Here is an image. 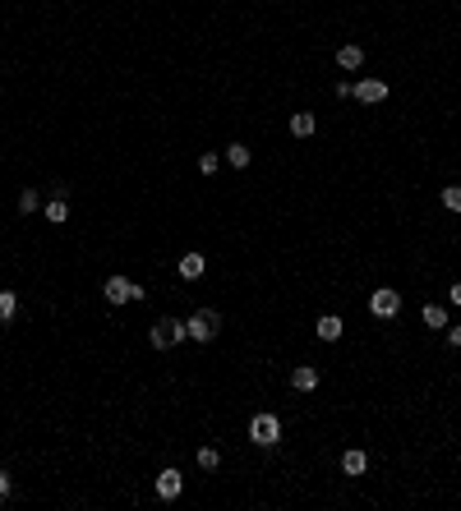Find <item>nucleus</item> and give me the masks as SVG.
<instances>
[{"mask_svg": "<svg viewBox=\"0 0 461 511\" xmlns=\"http://www.w3.org/2000/svg\"><path fill=\"white\" fill-rule=\"evenodd\" d=\"M452 304H457V309H461V282H457V286H452Z\"/></svg>", "mask_w": 461, "mask_h": 511, "instance_id": "obj_24", "label": "nucleus"}, {"mask_svg": "<svg viewBox=\"0 0 461 511\" xmlns=\"http://www.w3.org/2000/svg\"><path fill=\"white\" fill-rule=\"evenodd\" d=\"M5 498H10V474L0 470V502H5Z\"/></svg>", "mask_w": 461, "mask_h": 511, "instance_id": "obj_23", "label": "nucleus"}, {"mask_svg": "<svg viewBox=\"0 0 461 511\" xmlns=\"http://www.w3.org/2000/svg\"><path fill=\"white\" fill-rule=\"evenodd\" d=\"M369 313L374 318H397L401 313V295L392 291V286H378V291L369 295Z\"/></svg>", "mask_w": 461, "mask_h": 511, "instance_id": "obj_5", "label": "nucleus"}, {"mask_svg": "<svg viewBox=\"0 0 461 511\" xmlns=\"http://www.w3.org/2000/svg\"><path fill=\"white\" fill-rule=\"evenodd\" d=\"M314 129H319V120H314L309 111H295V115H291V134H295V139H309Z\"/></svg>", "mask_w": 461, "mask_h": 511, "instance_id": "obj_13", "label": "nucleus"}, {"mask_svg": "<svg viewBox=\"0 0 461 511\" xmlns=\"http://www.w3.org/2000/svg\"><path fill=\"white\" fill-rule=\"evenodd\" d=\"M217 162H221L217 153H203V157H199V171H203V175H212V171H217Z\"/></svg>", "mask_w": 461, "mask_h": 511, "instance_id": "obj_21", "label": "nucleus"}, {"mask_svg": "<svg viewBox=\"0 0 461 511\" xmlns=\"http://www.w3.org/2000/svg\"><path fill=\"white\" fill-rule=\"evenodd\" d=\"M291 387L295 392H314V387H319V369H309V364L291 369Z\"/></svg>", "mask_w": 461, "mask_h": 511, "instance_id": "obj_9", "label": "nucleus"}, {"mask_svg": "<svg viewBox=\"0 0 461 511\" xmlns=\"http://www.w3.org/2000/svg\"><path fill=\"white\" fill-rule=\"evenodd\" d=\"M337 64H342V69H360V64H364V46H355V42L337 46Z\"/></svg>", "mask_w": 461, "mask_h": 511, "instance_id": "obj_8", "label": "nucleus"}, {"mask_svg": "<svg viewBox=\"0 0 461 511\" xmlns=\"http://www.w3.org/2000/svg\"><path fill=\"white\" fill-rule=\"evenodd\" d=\"M249 442L272 451L277 442H282V419H277V415H268V410H263V415H254V419H249Z\"/></svg>", "mask_w": 461, "mask_h": 511, "instance_id": "obj_1", "label": "nucleus"}, {"mask_svg": "<svg viewBox=\"0 0 461 511\" xmlns=\"http://www.w3.org/2000/svg\"><path fill=\"white\" fill-rule=\"evenodd\" d=\"M180 488H185V474H180V470H171V465H167V470L157 474V498H162V502H176Z\"/></svg>", "mask_w": 461, "mask_h": 511, "instance_id": "obj_7", "label": "nucleus"}, {"mask_svg": "<svg viewBox=\"0 0 461 511\" xmlns=\"http://www.w3.org/2000/svg\"><path fill=\"white\" fill-rule=\"evenodd\" d=\"M364 465H369V456H364L360 447L342 451V470H346V474H364Z\"/></svg>", "mask_w": 461, "mask_h": 511, "instance_id": "obj_14", "label": "nucleus"}, {"mask_svg": "<svg viewBox=\"0 0 461 511\" xmlns=\"http://www.w3.org/2000/svg\"><path fill=\"white\" fill-rule=\"evenodd\" d=\"M355 102H364V106L387 102V83H383V78H360V83H355Z\"/></svg>", "mask_w": 461, "mask_h": 511, "instance_id": "obj_6", "label": "nucleus"}, {"mask_svg": "<svg viewBox=\"0 0 461 511\" xmlns=\"http://www.w3.org/2000/svg\"><path fill=\"white\" fill-rule=\"evenodd\" d=\"M47 221H51V226H65V221H69V198H65V193H56L51 203H47Z\"/></svg>", "mask_w": 461, "mask_h": 511, "instance_id": "obj_12", "label": "nucleus"}, {"mask_svg": "<svg viewBox=\"0 0 461 511\" xmlns=\"http://www.w3.org/2000/svg\"><path fill=\"white\" fill-rule=\"evenodd\" d=\"M448 345H457V350H461V322H452V327H448Z\"/></svg>", "mask_w": 461, "mask_h": 511, "instance_id": "obj_22", "label": "nucleus"}, {"mask_svg": "<svg viewBox=\"0 0 461 511\" xmlns=\"http://www.w3.org/2000/svg\"><path fill=\"white\" fill-rule=\"evenodd\" d=\"M226 162L235 171H244V166H249V148H244V143H230V148H226Z\"/></svg>", "mask_w": 461, "mask_h": 511, "instance_id": "obj_17", "label": "nucleus"}, {"mask_svg": "<svg viewBox=\"0 0 461 511\" xmlns=\"http://www.w3.org/2000/svg\"><path fill=\"white\" fill-rule=\"evenodd\" d=\"M102 295H106V304H129V300H143V286H134L129 277H106V286H102Z\"/></svg>", "mask_w": 461, "mask_h": 511, "instance_id": "obj_4", "label": "nucleus"}, {"mask_svg": "<svg viewBox=\"0 0 461 511\" xmlns=\"http://www.w3.org/2000/svg\"><path fill=\"white\" fill-rule=\"evenodd\" d=\"M37 207H42V193L33 189V184H28V189L19 193V212H24V217H28V212H37Z\"/></svg>", "mask_w": 461, "mask_h": 511, "instance_id": "obj_18", "label": "nucleus"}, {"mask_svg": "<svg viewBox=\"0 0 461 511\" xmlns=\"http://www.w3.org/2000/svg\"><path fill=\"white\" fill-rule=\"evenodd\" d=\"M203 268H208V258H203V254H185L176 272L185 277V282H194V277H203Z\"/></svg>", "mask_w": 461, "mask_h": 511, "instance_id": "obj_10", "label": "nucleus"}, {"mask_svg": "<svg viewBox=\"0 0 461 511\" xmlns=\"http://www.w3.org/2000/svg\"><path fill=\"white\" fill-rule=\"evenodd\" d=\"M14 313H19V295H14V291H0V322H10Z\"/></svg>", "mask_w": 461, "mask_h": 511, "instance_id": "obj_16", "label": "nucleus"}, {"mask_svg": "<svg viewBox=\"0 0 461 511\" xmlns=\"http://www.w3.org/2000/svg\"><path fill=\"white\" fill-rule=\"evenodd\" d=\"M148 341H153V350H171V345L185 341V322L180 318H157L153 327H148Z\"/></svg>", "mask_w": 461, "mask_h": 511, "instance_id": "obj_3", "label": "nucleus"}, {"mask_svg": "<svg viewBox=\"0 0 461 511\" xmlns=\"http://www.w3.org/2000/svg\"><path fill=\"white\" fill-rule=\"evenodd\" d=\"M199 465H203V470H217V465H221V451L217 447H199Z\"/></svg>", "mask_w": 461, "mask_h": 511, "instance_id": "obj_19", "label": "nucleus"}, {"mask_svg": "<svg viewBox=\"0 0 461 511\" xmlns=\"http://www.w3.org/2000/svg\"><path fill=\"white\" fill-rule=\"evenodd\" d=\"M217 327H221V313H217V309H199V313L185 322V336L203 345V341H212V336H217Z\"/></svg>", "mask_w": 461, "mask_h": 511, "instance_id": "obj_2", "label": "nucleus"}, {"mask_svg": "<svg viewBox=\"0 0 461 511\" xmlns=\"http://www.w3.org/2000/svg\"><path fill=\"white\" fill-rule=\"evenodd\" d=\"M424 327H448V309L443 304H424Z\"/></svg>", "mask_w": 461, "mask_h": 511, "instance_id": "obj_15", "label": "nucleus"}, {"mask_svg": "<svg viewBox=\"0 0 461 511\" xmlns=\"http://www.w3.org/2000/svg\"><path fill=\"white\" fill-rule=\"evenodd\" d=\"M443 207H448V212H461V184H448V189H443Z\"/></svg>", "mask_w": 461, "mask_h": 511, "instance_id": "obj_20", "label": "nucleus"}, {"mask_svg": "<svg viewBox=\"0 0 461 511\" xmlns=\"http://www.w3.org/2000/svg\"><path fill=\"white\" fill-rule=\"evenodd\" d=\"M314 332H319V341H342V318H337V313H323Z\"/></svg>", "mask_w": 461, "mask_h": 511, "instance_id": "obj_11", "label": "nucleus"}]
</instances>
